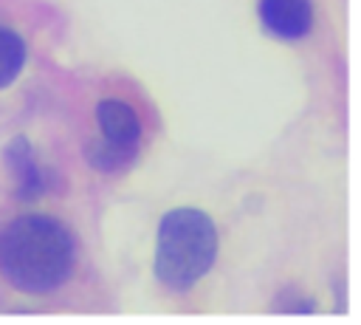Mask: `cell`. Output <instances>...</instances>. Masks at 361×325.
I'll return each mask as SVG.
<instances>
[{"mask_svg":"<svg viewBox=\"0 0 361 325\" xmlns=\"http://www.w3.org/2000/svg\"><path fill=\"white\" fill-rule=\"evenodd\" d=\"M217 257V226L195 206L172 209L158 226L155 277L172 291H189Z\"/></svg>","mask_w":361,"mask_h":325,"instance_id":"7a4b0ae2","label":"cell"},{"mask_svg":"<svg viewBox=\"0 0 361 325\" xmlns=\"http://www.w3.org/2000/svg\"><path fill=\"white\" fill-rule=\"evenodd\" d=\"M25 65V42L17 31L0 25V88H8Z\"/></svg>","mask_w":361,"mask_h":325,"instance_id":"8992f818","label":"cell"},{"mask_svg":"<svg viewBox=\"0 0 361 325\" xmlns=\"http://www.w3.org/2000/svg\"><path fill=\"white\" fill-rule=\"evenodd\" d=\"M6 161L11 167V175L17 181V198L23 201H34L42 192H48V170H42L34 158V150L28 144V138L17 136L8 150H6Z\"/></svg>","mask_w":361,"mask_h":325,"instance_id":"277c9868","label":"cell"},{"mask_svg":"<svg viewBox=\"0 0 361 325\" xmlns=\"http://www.w3.org/2000/svg\"><path fill=\"white\" fill-rule=\"evenodd\" d=\"M73 235L48 215H23L0 232V271L25 294L56 291L73 271Z\"/></svg>","mask_w":361,"mask_h":325,"instance_id":"6da1fadb","label":"cell"},{"mask_svg":"<svg viewBox=\"0 0 361 325\" xmlns=\"http://www.w3.org/2000/svg\"><path fill=\"white\" fill-rule=\"evenodd\" d=\"M96 122L102 130V138L118 147H133L138 150L141 141V122L135 110L118 99H102L96 107Z\"/></svg>","mask_w":361,"mask_h":325,"instance_id":"5b68a950","label":"cell"},{"mask_svg":"<svg viewBox=\"0 0 361 325\" xmlns=\"http://www.w3.org/2000/svg\"><path fill=\"white\" fill-rule=\"evenodd\" d=\"M262 25L282 40H299L313 28L310 0H259Z\"/></svg>","mask_w":361,"mask_h":325,"instance_id":"3957f363","label":"cell"},{"mask_svg":"<svg viewBox=\"0 0 361 325\" xmlns=\"http://www.w3.org/2000/svg\"><path fill=\"white\" fill-rule=\"evenodd\" d=\"M135 153H138V150H133V147H118V144H110V141H104V138L90 141L87 150H85L87 161H90L96 170H102V172H118V170H124V167L135 158Z\"/></svg>","mask_w":361,"mask_h":325,"instance_id":"52a82bcc","label":"cell"}]
</instances>
